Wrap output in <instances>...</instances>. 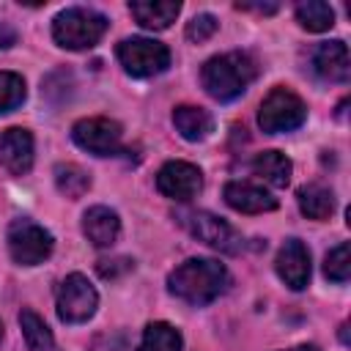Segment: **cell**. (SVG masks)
Returning <instances> with one entry per match:
<instances>
[{"label":"cell","mask_w":351,"mask_h":351,"mask_svg":"<svg viewBox=\"0 0 351 351\" xmlns=\"http://www.w3.org/2000/svg\"><path fill=\"white\" fill-rule=\"evenodd\" d=\"M225 285H228V271L214 258H189L167 274V291L192 307H203L214 302L225 291Z\"/></svg>","instance_id":"1"},{"label":"cell","mask_w":351,"mask_h":351,"mask_svg":"<svg viewBox=\"0 0 351 351\" xmlns=\"http://www.w3.org/2000/svg\"><path fill=\"white\" fill-rule=\"evenodd\" d=\"M255 77H258V63L247 52L214 55L211 60H206V66L200 71V82H203L206 93L217 101L239 99L252 85Z\"/></svg>","instance_id":"2"},{"label":"cell","mask_w":351,"mask_h":351,"mask_svg":"<svg viewBox=\"0 0 351 351\" xmlns=\"http://www.w3.org/2000/svg\"><path fill=\"white\" fill-rule=\"evenodd\" d=\"M107 30V16L93 8H66L52 19V38L63 49H90Z\"/></svg>","instance_id":"3"},{"label":"cell","mask_w":351,"mask_h":351,"mask_svg":"<svg viewBox=\"0 0 351 351\" xmlns=\"http://www.w3.org/2000/svg\"><path fill=\"white\" fill-rule=\"evenodd\" d=\"M304 118H307V104L302 101L299 93H293L291 88H282V85L271 88L258 110V126L266 134L293 132L304 123Z\"/></svg>","instance_id":"4"},{"label":"cell","mask_w":351,"mask_h":351,"mask_svg":"<svg viewBox=\"0 0 351 351\" xmlns=\"http://www.w3.org/2000/svg\"><path fill=\"white\" fill-rule=\"evenodd\" d=\"M118 60L126 74L143 80V77L162 74L170 66V49L162 41H154L145 36H132L118 44Z\"/></svg>","instance_id":"5"},{"label":"cell","mask_w":351,"mask_h":351,"mask_svg":"<svg viewBox=\"0 0 351 351\" xmlns=\"http://www.w3.org/2000/svg\"><path fill=\"white\" fill-rule=\"evenodd\" d=\"M99 307V293L85 274H69L55 293V310L63 324H85Z\"/></svg>","instance_id":"6"},{"label":"cell","mask_w":351,"mask_h":351,"mask_svg":"<svg viewBox=\"0 0 351 351\" xmlns=\"http://www.w3.org/2000/svg\"><path fill=\"white\" fill-rule=\"evenodd\" d=\"M8 252L19 266H36L52 252V233L33 219H14L8 225Z\"/></svg>","instance_id":"7"},{"label":"cell","mask_w":351,"mask_h":351,"mask_svg":"<svg viewBox=\"0 0 351 351\" xmlns=\"http://www.w3.org/2000/svg\"><path fill=\"white\" fill-rule=\"evenodd\" d=\"M178 219L197 241H203V244H208V247H214V250H219L225 255H236L244 247V241L236 233V228H230L222 217H217L211 211H186Z\"/></svg>","instance_id":"8"},{"label":"cell","mask_w":351,"mask_h":351,"mask_svg":"<svg viewBox=\"0 0 351 351\" xmlns=\"http://www.w3.org/2000/svg\"><path fill=\"white\" fill-rule=\"evenodd\" d=\"M121 137H123V129L118 121H110V118H82L71 126V140L93 154V156H110V154H118L121 148Z\"/></svg>","instance_id":"9"},{"label":"cell","mask_w":351,"mask_h":351,"mask_svg":"<svg viewBox=\"0 0 351 351\" xmlns=\"http://www.w3.org/2000/svg\"><path fill=\"white\" fill-rule=\"evenodd\" d=\"M156 189L170 200H192L203 189V173L192 162H165L156 173Z\"/></svg>","instance_id":"10"},{"label":"cell","mask_w":351,"mask_h":351,"mask_svg":"<svg viewBox=\"0 0 351 351\" xmlns=\"http://www.w3.org/2000/svg\"><path fill=\"white\" fill-rule=\"evenodd\" d=\"M277 277L291 288V291H302L310 282V250L299 241V239H288L274 261Z\"/></svg>","instance_id":"11"},{"label":"cell","mask_w":351,"mask_h":351,"mask_svg":"<svg viewBox=\"0 0 351 351\" xmlns=\"http://www.w3.org/2000/svg\"><path fill=\"white\" fill-rule=\"evenodd\" d=\"M0 165L11 176H25L33 167V134L22 126H11L0 137Z\"/></svg>","instance_id":"12"},{"label":"cell","mask_w":351,"mask_h":351,"mask_svg":"<svg viewBox=\"0 0 351 351\" xmlns=\"http://www.w3.org/2000/svg\"><path fill=\"white\" fill-rule=\"evenodd\" d=\"M222 197L230 208H236L241 214H263V211L277 208V197L250 181H228L222 189Z\"/></svg>","instance_id":"13"},{"label":"cell","mask_w":351,"mask_h":351,"mask_svg":"<svg viewBox=\"0 0 351 351\" xmlns=\"http://www.w3.org/2000/svg\"><path fill=\"white\" fill-rule=\"evenodd\" d=\"M313 69L326 82H348L351 77V60L348 47L343 41H324L313 52Z\"/></svg>","instance_id":"14"},{"label":"cell","mask_w":351,"mask_h":351,"mask_svg":"<svg viewBox=\"0 0 351 351\" xmlns=\"http://www.w3.org/2000/svg\"><path fill=\"white\" fill-rule=\"evenodd\" d=\"M82 233L93 247H110L121 233V219L107 206H90L82 214Z\"/></svg>","instance_id":"15"},{"label":"cell","mask_w":351,"mask_h":351,"mask_svg":"<svg viewBox=\"0 0 351 351\" xmlns=\"http://www.w3.org/2000/svg\"><path fill=\"white\" fill-rule=\"evenodd\" d=\"M129 11L145 30H167L178 16L181 3L178 0H132Z\"/></svg>","instance_id":"16"},{"label":"cell","mask_w":351,"mask_h":351,"mask_svg":"<svg viewBox=\"0 0 351 351\" xmlns=\"http://www.w3.org/2000/svg\"><path fill=\"white\" fill-rule=\"evenodd\" d=\"M173 126L176 132L189 140V143H200L214 132V118L208 110L195 107V104H178L173 110Z\"/></svg>","instance_id":"17"},{"label":"cell","mask_w":351,"mask_h":351,"mask_svg":"<svg viewBox=\"0 0 351 351\" xmlns=\"http://www.w3.org/2000/svg\"><path fill=\"white\" fill-rule=\"evenodd\" d=\"M296 203H299V211L307 217V219H329L332 211H335V192L318 181H310L304 186L296 189Z\"/></svg>","instance_id":"18"},{"label":"cell","mask_w":351,"mask_h":351,"mask_svg":"<svg viewBox=\"0 0 351 351\" xmlns=\"http://www.w3.org/2000/svg\"><path fill=\"white\" fill-rule=\"evenodd\" d=\"M291 170H293L291 159H288L285 154H280V151H261V154L252 159V173H255L258 178H263L266 184L277 186V189L288 186Z\"/></svg>","instance_id":"19"},{"label":"cell","mask_w":351,"mask_h":351,"mask_svg":"<svg viewBox=\"0 0 351 351\" xmlns=\"http://www.w3.org/2000/svg\"><path fill=\"white\" fill-rule=\"evenodd\" d=\"M19 326L27 343V351H58V343L49 332V326L44 324V318L38 313H33L30 307H25L19 313Z\"/></svg>","instance_id":"20"},{"label":"cell","mask_w":351,"mask_h":351,"mask_svg":"<svg viewBox=\"0 0 351 351\" xmlns=\"http://www.w3.org/2000/svg\"><path fill=\"white\" fill-rule=\"evenodd\" d=\"M181 332L167 321H151L143 332L137 351H181Z\"/></svg>","instance_id":"21"},{"label":"cell","mask_w":351,"mask_h":351,"mask_svg":"<svg viewBox=\"0 0 351 351\" xmlns=\"http://www.w3.org/2000/svg\"><path fill=\"white\" fill-rule=\"evenodd\" d=\"M296 22L310 33H324L335 25V11L324 0H304L296 5Z\"/></svg>","instance_id":"22"},{"label":"cell","mask_w":351,"mask_h":351,"mask_svg":"<svg viewBox=\"0 0 351 351\" xmlns=\"http://www.w3.org/2000/svg\"><path fill=\"white\" fill-rule=\"evenodd\" d=\"M55 186H58V192L66 195L69 200H77V197H82V195L90 189V176H88L80 165L66 162V165H58V167H55Z\"/></svg>","instance_id":"23"},{"label":"cell","mask_w":351,"mask_h":351,"mask_svg":"<svg viewBox=\"0 0 351 351\" xmlns=\"http://www.w3.org/2000/svg\"><path fill=\"white\" fill-rule=\"evenodd\" d=\"M324 274L332 282H348V277H351V244L348 241H343V244H337L335 250L326 252Z\"/></svg>","instance_id":"24"},{"label":"cell","mask_w":351,"mask_h":351,"mask_svg":"<svg viewBox=\"0 0 351 351\" xmlns=\"http://www.w3.org/2000/svg\"><path fill=\"white\" fill-rule=\"evenodd\" d=\"M25 101V80L16 71H0V115Z\"/></svg>","instance_id":"25"},{"label":"cell","mask_w":351,"mask_h":351,"mask_svg":"<svg viewBox=\"0 0 351 351\" xmlns=\"http://www.w3.org/2000/svg\"><path fill=\"white\" fill-rule=\"evenodd\" d=\"M217 27H219V22H217V16L214 14H197V16H192L189 22H186V38L189 41H195V44H200V41H208L214 33H217Z\"/></svg>","instance_id":"26"},{"label":"cell","mask_w":351,"mask_h":351,"mask_svg":"<svg viewBox=\"0 0 351 351\" xmlns=\"http://www.w3.org/2000/svg\"><path fill=\"white\" fill-rule=\"evenodd\" d=\"M134 269V261L132 258H101L96 263V271L104 277V280H115V277H123L126 271Z\"/></svg>","instance_id":"27"},{"label":"cell","mask_w":351,"mask_h":351,"mask_svg":"<svg viewBox=\"0 0 351 351\" xmlns=\"http://www.w3.org/2000/svg\"><path fill=\"white\" fill-rule=\"evenodd\" d=\"M239 11H258V14H274L277 3H236Z\"/></svg>","instance_id":"28"},{"label":"cell","mask_w":351,"mask_h":351,"mask_svg":"<svg viewBox=\"0 0 351 351\" xmlns=\"http://www.w3.org/2000/svg\"><path fill=\"white\" fill-rule=\"evenodd\" d=\"M11 44H16V30L8 22H0V49H8Z\"/></svg>","instance_id":"29"},{"label":"cell","mask_w":351,"mask_h":351,"mask_svg":"<svg viewBox=\"0 0 351 351\" xmlns=\"http://www.w3.org/2000/svg\"><path fill=\"white\" fill-rule=\"evenodd\" d=\"M288 351H318L315 346H296V348H288Z\"/></svg>","instance_id":"30"},{"label":"cell","mask_w":351,"mask_h":351,"mask_svg":"<svg viewBox=\"0 0 351 351\" xmlns=\"http://www.w3.org/2000/svg\"><path fill=\"white\" fill-rule=\"evenodd\" d=\"M0 340H3V324H0Z\"/></svg>","instance_id":"31"}]
</instances>
